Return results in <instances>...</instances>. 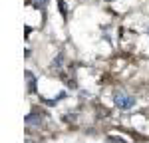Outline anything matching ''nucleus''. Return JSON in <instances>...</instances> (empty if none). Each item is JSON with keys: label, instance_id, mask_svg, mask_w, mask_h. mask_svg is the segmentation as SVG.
<instances>
[{"label": "nucleus", "instance_id": "1", "mask_svg": "<svg viewBox=\"0 0 149 143\" xmlns=\"http://www.w3.org/2000/svg\"><path fill=\"white\" fill-rule=\"evenodd\" d=\"M113 101H115V106L119 107V109H129V107H133V106H135V97H131V95L123 94V92L115 94Z\"/></svg>", "mask_w": 149, "mask_h": 143}, {"label": "nucleus", "instance_id": "2", "mask_svg": "<svg viewBox=\"0 0 149 143\" xmlns=\"http://www.w3.org/2000/svg\"><path fill=\"white\" fill-rule=\"evenodd\" d=\"M24 76H26V80H28V90H30V92H34V90H36V78H34V74H32L30 70H26V72H24Z\"/></svg>", "mask_w": 149, "mask_h": 143}, {"label": "nucleus", "instance_id": "3", "mask_svg": "<svg viewBox=\"0 0 149 143\" xmlns=\"http://www.w3.org/2000/svg\"><path fill=\"white\" fill-rule=\"evenodd\" d=\"M30 2H34V4L38 6V8H44V6H46V2H48V0H30Z\"/></svg>", "mask_w": 149, "mask_h": 143}, {"label": "nucleus", "instance_id": "4", "mask_svg": "<svg viewBox=\"0 0 149 143\" xmlns=\"http://www.w3.org/2000/svg\"><path fill=\"white\" fill-rule=\"evenodd\" d=\"M58 6H60V10H62V14L66 16V4H64V0H58Z\"/></svg>", "mask_w": 149, "mask_h": 143}]
</instances>
